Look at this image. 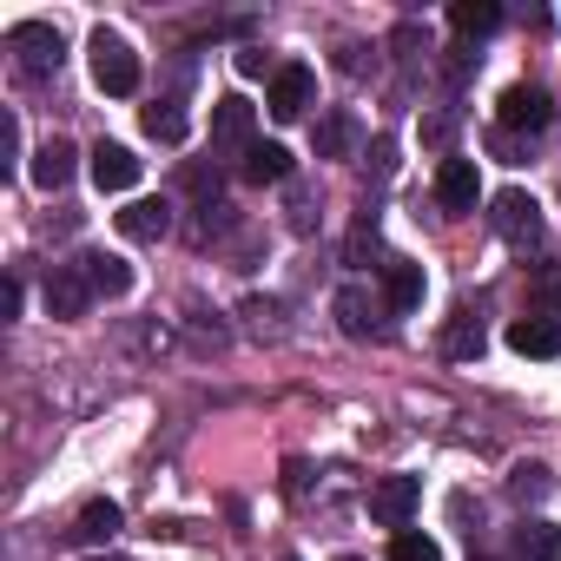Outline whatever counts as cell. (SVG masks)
Masks as SVG:
<instances>
[{"mask_svg":"<svg viewBox=\"0 0 561 561\" xmlns=\"http://www.w3.org/2000/svg\"><path fill=\"white\" fill-rule=\"evenodd\" d=\"M87 54H93V87H100V93H113V100L139 93V54H133L113 27H100V34L87 41Z\"/></svg>","mask_w":561,"mask_h":561,"instance_id":"cell-1","label":"cell"},{"mask_svg":"<svg viewBox=\"0 0 561 561\" xmlns=\"http://www.w3.org/2000/svg\"><path fill=\"white\" fill-rule=\"evenodd\" d=\"M489 218H495V231H502L515 251H535V244H541V205H535L522 185L495 192V198H489Z\"/></svg>","mask_w":561,"mask_h":561,"instance_id":"cell-2","label":"cell"},{"mask_svg":"<svg viewBox=\"0 0 561 561\" xmlns=\"http://www.w3.org/2000/svg\"><path fill=\"white\" fill-rule=\"evenodd\" d=\"M251 133H257V106H251V100L231 93V100L211 106V146H218V152H251V146H257Z\"/></svg>","mask_w":561,"mask_h":561,"instance_id":"cell-3","label":"cell"},{"mask_svg":"<svg viewBox=\"0 0 561 561\" xmlns=\"http://www.w3.org/2000/svg\"><path fill=\"white\" fill-rule=\"evenodd\" d=\"M495 119H502V133H541V126L554 119V106H548L541 87H508V93L495 100Z\"/></svg>","mask_w":561,"mask_h":561,"instance_id":"cell-4","label":"cell"},{"mask_svg":"<svg viewBox=\"0 0 561 561\" xmlns=\"http://www.w3.org/2000/svg\"><path fill=\"white\" fill-rule=\"evenodd\" d=\"M416 502H423V482H416V476H383V482L370 489V515H377L383 528H403V522L416 515Z\"/></svg>","mask_w":561,"mask_h":561,"instance_id":"cell-5","label":"cell"},{"mask_svg":"<svg viewBox=\"0 0 561 561\" xmlns=\"http://www.w3.org/2000/svg\"><path fill=\"white\" fill-rule=\"evenodd\" d=\"M311 93H318V73H311V67H277L264 106H271V119H298V113L311 106Z\"/></svg>","mask_w":561,"mask_h":561,"instance_id":"cell-6","label":"cell"},{"mask_svg":"<svg viewBox=\"0 0 561 561\" xmlns=\"http://www.w3.org/2000/svg\"><path fill=\"white\" fill-rule=\"evenodd\" d=\"M8 47L21 54V67H27V73L60 67V27H47V21H21V27L8 34Z\"/></svg>","mask_w":561,"mask_h":561,"instance_id":"cell-7","label":"cell"},{"mask_svg":"<svg viewBox=\"0 0 561 561\" xmlns=\"http://www.w3.org/2000/svg\"><path fill=\"white\" fill-rule=\"evenodd\" d=\"M476 198H482L476 159H443V165H436V205H443V211H476Z\"/></svg>","mask_w":561,"mask_h":561,"instance_id":"cell-8","label":"cell"},{"mask_svg":"<svg viewBox=\"0 0 561 561\" xmlns=\"http://www.w3.org/2000/svg\"><path fill=\"white\" fill-rule=\"evenodd\" d=\"M87 305H93V285H87V271H80V264H60V271L47 277V311L73 324V318H87Z\"/></svg>","mask_w":561,"mask_h":561,"instance_id":"cell-9","label":"cell"},{"mask_svg":"<svg viewBox=\"0 0 561 561\" xmlns=\"http://www.w3.org/2000/svg\"><path fill=\"white\" fill-rule=\"evenodd\" d=\"M113 225H119V238H133V244H159V238L172 231V205H165V198H133Z\"/></svg>","mask_w":561,"mask_h":561,"instance_id":"cell-10","label":"cell"},{"mask_svg":"<svg viewBox=\"0 0 561 561\" xmlns=\"http://www.w3.org/2000/svg\"><path fill=\"white\" fill-rule=\"evenodd\" d=\"M139 172H146V165H139L126 146H113V139H100V146H93V185H100V192H133V185H139Z\"/></svg>","mask_w":561,"mask_h":561,"instance_id":"cell-11","label":"cell"},{"mask_svg":"<svg viewBox=\"0 0 561 561\" xmlns=\"http://www.w3.org/2000/svg\"><path fill=\"white\" fill-rule=\"evenodd\" d=\"M508 351L515 357H561V318H515Z\"/></svg>","mask_w":561,"mask_h":561,"instance_id":"cell-12","label":"cell"},{"mask_svg":"<svg viewBox=\"0 0 561 561\" xmlns=\"http://www.w3.org/2000/svg\"><path fill=\"white\" fill-rule=\"evenodd\" d=\"M80 271H87L93 298H126V291H133V264H126V257H113V251H87V257H80Z\"/></svg>","mask_w":561,"mask_h":561,"instance_id":"cell-13","label":"cell"},{"mask_svg":"<svg viewBox=\"0 0 561 561\" xmlns=\"http://www.w3.org/2000/svg\"><path fill=\"white\" fill-rule=\"evenodd\" d=\"M73 159H80V152H73L67 139H47V146L34 152V165H27V179H34L41 192H60V185L73 179Z\"/></svg>","mask_w":561,"mask_h":561,"instance_id":"cell-14","label":"cell"},{"mask_svg":"<svg viewBox=\"0 0 561 561\" xmlns=\"http://www.w3.org/2000/svg\"><path fill=\"white\" fill-rule=\"evenodd\" d=\"M383 291H390V311H416V305H423V264L390 257V264H383Z\"/></svg>","mask_w":561,"mask_h":561,"instance_id":"cell-15","label":"cell"},{"mask_svg":"<svg viewBox=\"0 0 561 561\" xmlns=\"http://www.w3.org/2000/svg\"><path fill=\"white\" fill-rule=\"evenodd\" d=\"M337 324H344V337H370L377 331V298L364 285H344L337 291Z\"/></svg>","mask_w":561,"mask_h":561,"instance_id":"cell-16","label":"cell"},{"mask_svg":"<svg viewBox=\"0 0 561 561\" xmlns=\"http://www.w3.org/2000/svg\"><path fill=\"white\" fill-rule=\"evenodd\" d=\"M119 535V502H87L80 515H73V541L80 548H100V541H113Z\"/></svg>","mask_w":561,"mask_h":561,"instance_id":"cell-17","label":"cell"},{"mask_svg":"<svg viewBox=\"0 0 561 561\" xmlns=\"http://www.w3.org/2000/svg\"><path fill=\"white\" fill-rule=\"evenodd\" d=\"M449 27H456L462 41H482V34L502 27V8H495V0H456V8H449Z\"/></svg>","mask_w":561,"mask_h":561,"instance_id":"cell-18","label":"cell"},{"mask_svg":"<svg viewBox=\"0 0 561 561\" xmlns=\"http://www.w3.org/2000/svg\"><path fill=\"white\" fill-rule=\"evenodd\" d=\"M244 179H251V185H277V179H291V152H285V146H271V139H257V146L244 152Z\"/></svg>","mask_w":561,"mask_h":561,"instance_id":"cell-19","label":"cell"},{"mask_svg":"<svg viewBox=\"0 0 561 561\" xmlns=\"http://www.w3.org/2000/svg\"><path fill=\"white\" fill-rule=\"evenodd\" d=\"M515 554L522 561H561V528L554 522H522L515 528Z\"/></svg>","mask_w":561,"mask_h":561,"instance_id":"cell-20","label":"cell"},{"mask_svg":"<svg viewBox=\"0 0 561 561\" xmlns=\"http://www.w3.org/2000/svg\"><path fill=\"white\" fill-rule=\"evenodd\" d=\"M139 126H146V139H159V146H179V139H185V113H179V100H152V106L139 113Z\"/></svg>","mask_w":561,"mask_h":561,"instance_id":"cell-21","label":"cell"},{"mask_svg":"<svg viewBox=\"0 0 561 561\" xmlns=\"http://www.w3.org/2000/svg\"><path fill=\"white\" fill-rule=\"evenodd\" d=\"M357 146V119L351 113H331L324 126H318V159H344Z\"/></svg>","mask_w":561,"mask_h":561,"instance_id":"cell-22","label":"cell"},{"mask_svg":"<svg viewBox=\"0 0 561 561\" xmlns=\"http://www.w3.org/2000/svg\"><path fill=\"white\" fill-rule=\"evenodd\" d=\"M548 489H554V476H548L541 462H515V469H508V495H515V502H541Z\"/></svg>","mask_w":561,"mask_h":561,"instance_id":"cell-23","label":"cell"},{"mask_svg":"<svg viewBox=\"0 0 561 561\" xmlns=\"http://www.w3.org/2000/svg\"><path fill=\"white\" fill-rule=\"evenodd\" d=\"M443 351H449V357H482V324H476L469 311H456V324L443 331Z\"/></svg>","mask_w":561,"mask_h":561,"instance_id":"cell-24","label":"cell"},{"mask_svg":"<svg viewBox=\"0 0 561 561\" xmlns=\"http://www.w3.org/2000/svg\"><path fill=\"white\" fill-rule=\"evenodd\" d=\"M390 561H443V548H436L430 535H416V528H403V535L390 541Z\"/></svg>","mask_w":561,"mask_h":561,"instance_id":"cell-25","label":"cell"},{"mask_svg":"<svg viewBox=\"0 0 561 561\" xmlns=\"http://www.w3.org/2000/svg\"><path fill=\"white\" fill-rule=\"evenodd\" d=\"M377 251H383L377 225H357V231H351V244H344V257H351V264H364V257H377Z\"/></svg>","mask_w":561,"mask_h":561,"instance_id":"cell-26","label":"cell"},{"mask_svg":"<svg viewBox=\"0 0 561 561\" xmlns=\"http://www.w3.org/2000/svg\"><path fill=\"white\" fill-rule=\"evenodd\" d=\"M238 73H244V80H257V73H271V80H277V67H271V54H264V47H244V54H238Z\"/></svg>","mask_w":561,"mask_h":561,"instance_id":"cell-27","label":"cell"},{"mask_svg":"<svg viewBox=\"0 0 561 561\" xmlns=\"http://www.w3.org/2000/svg\"><path fill=\"white\" fill-rule=\"evenodd\" d=\"M0 152H8V165H14V152H21V119H14V113L0 119Z\"/></svg>","mask_w":561,"mask_h":561,"instance_id":"cell-28","label":"cell"},{"mask_svg":"<svg viewBox=\"0 0 561 561\" xmlns=\"http://www.w3.org/2000/svg\"><path fill=\"white\" fill-rule=\"evenodd\" d=\"M100 561H126V554H100Z\"/></svg>","mask_w":561,"mask_h":561,"instance_id":"cell-29","label":"cell"},{"mask_svg":"<svg viewBox=\"0 0 561 561\" xmlns=\"http://www.w3.org/2000/svg\"><path fill=\"white\" fill-rule=\"evenodd\" d=\"M344 561H357V554H344Z\"/></svg>","mask_w":561,"mask_h":561,"instance_id":"cell-30","label":"cell"},{"mask_svg":"<svg viewBox=\"0 0 561 561\" xmlns=\"http://www.w3.org/2000/svg\"><path fill=\"white\" fill-rule=\"evenodd\" d=\"M285 561H291V554H285Z\"/></svg>","mask_w":561,"mask_h":561,"instance_id":"cell-31","label":"cell"}]
</instances>
